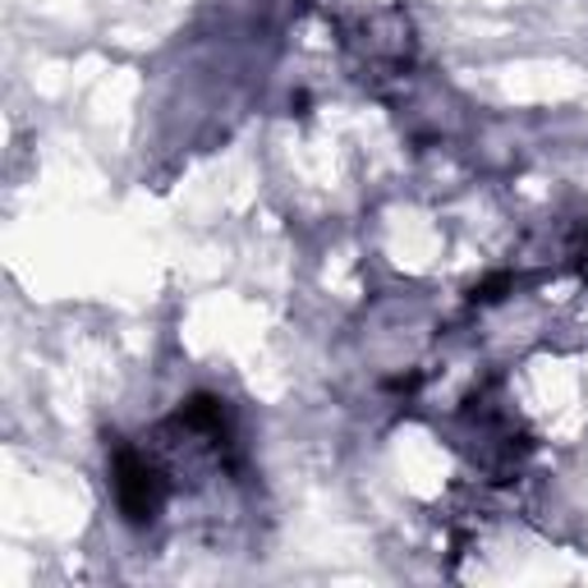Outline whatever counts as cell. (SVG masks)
Here are the masks:
<instances>
[{
  "instance_id": "obj_1",
  "label": "cell",
  "mask_w": 588,
  "mask_h": 588,
  "mask_svg": "<svg viewBox=\"0 0 588 588\" xmlns=\"http://www.w3.org/2000/svg\"><path fill=\"white\" fill-rule=\"evenodd\" d=\"M116 492H120V506L129 520H152L157 511V501H161V483H157V473L138 460V456H120L116 460Z\"/></svg>"
}]
</instances>
